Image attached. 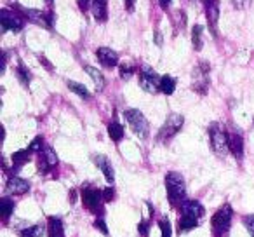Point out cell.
Listing matches in <instances>:
<instances>
[{"mask_svg":"<svg viewBox=\"0 0 254 237\" xmlns=\"http://www.w3.org/2000/svg\"><path fill=\"white\" fill-rule=\"evenodd\" d=\"M44 227L42 225H32L21 232V237H42Z\"/></svg>","mask_w":254,"mask_h":237,"instance_id":"cell-28","label":"cell"},{"mask_svg":"<svg viewBox=\"0 0 254 237\" xmlns=\"http://www.w3.org/2000/svg\"><path fill=\"white\" fill-rule=\"evenodd\" d=\"M202 33H204V28L200 25H195L193 30H191V44H193L195 51L202 49Z\"/></svg>","mask_w":254,"mask_h":237,"instance_id":"cell-26","label":"cell"},{"mask_svg":"<svg viewBox=\"0 0 254 237\" xmlns=\"http://www.w3.org/2000/svg\"><path fill=\"white\" fill-rule=\"evenodd\" d=\"M205 18L212 35L218 37V19H219V0H204Z\"/></svg>","mask_w":254,"mask_h":237,"instance_id":"cell-9","label":"cell"},{"mask_svg":"<svg viewBox=\"0 0 254 237\" xmlns=\"http://www.w3.org/2000/svg\"><path fill=\"white\" fill-rule=\"evenodd\" d=\"M25 14H26V18L32 23H35V25L44 26V28H47V30L53 28V19H54L53 12L46 14V12L37 11V9H28V11H25Z\"/></svg>","mask_w":254,"mask_h":237,"instance_id":"cell-11","label":"cell"},{"mask_svg":"<svg viewBox=\"0 0 254 237\" xmlns=\"http://www.w3.org/2000/svg\"><path fill=\"white\" fill-rule=\"evenodd\" d=\"M39 61H40L42 65H46V68H47L49 72L53 70V65H51L49 61H47V58H46V56H39Z\"/></svg>","mask_w":254,"mask_h":237,"instance_id":"cell-37","label":"cell"},{"mask_svg":"<svg viewBox=\"0 0 254 237\" xmlns=\"http://www.w3.org/2000/svg\"><path fill=\"white\" fill-rule=\"evenodd\" d=\"M166 190L167 199L173 206H178L185 201L187 195V185H185V178L176 171H171L166 174Z\"/></svg>","mask_w":254,"mask_h":237,"instance_id":"cell-1","label":"cell"},{"mask_svg":"<svg viewBox=\"0 0 254 237\" xmlns=\"http://www.w3.org/2000/svg\"><path fill=\"white\" fill-rule=\"evenodd\" d=\"M94 227H96V229H98V230H101V232H103V236H106V237L110 236V234H108V227H106L105 220H103L101 216H99V218H96V220H94Z\"/></svg>","mask_w":254,"mask_h":237,"instance_id":"cell-33","label":"cell"},{"mask_svg":"<svg viewBox=\"0 0 254 237\" xmlns=\"http://www.w3.org/2000/svg\"><path fill=\"white\" fill-rule=\"evenodd\" d=\"M126 9L127 11H134V0H126Z\"/></svg>","mask_w":254,"mask_h":237,"instance_id":"cell-39","label":"cell"},{"mask_svg":"<svg viewBox=\"0 0 254 237\" xmlns=\"http://www.w3.org/2000/svg\"><path fill=\"white\" fill-rule=\"evenodd\" d=\"M244 225H246L247 232L251 234V237H254V215L244 216Z\"/></svg>","mask_w":254,"mask_h":237,"instance_id":"cell-32","label":"cell"},{"mask_svg":"<svg viewBox=\"0 0 254 237\" xmlns=\"http://www.w3.org/2000/svg\"><path fill=\"white\" fill-rule=\"evenodd\" d=\"M82 201H84L85 208H87L89 211L96 213V215H98V213L101 215V213H103L101 202L105 201V199H103V190L94 188V187L82 188Z\"/></svg>","mask_w":254,"mask_h":237,"instance_id":"cell-7","label":"cell"},{"mask_svg":"<svg viewBox=\"0 0 254 237\" xmlns=\"http://www.w3.org/2000/svg\"><path fill=\"white\" fill-rule=\"evenodd\" d=\"M119 74H120V79H124V80H129V79L134 75V67H131V65H120L119 68Z\"/></svg>","mask_w":254,"mask_h":237,"instance_id":"cell-29","label":"cell"},{"mask_svg":"<svg viewBox=\"0 0 254 237\" xmlns=\"http://www.w3.org/2000/svg\"><path fill=\"white\" fill-rule=\"evenodd\" d=\"M209 136H211V145L218 156H226L230 152L228 145V135L225 133V129H221L218 124H212L209 128Z\"/></svg>","mask_w":254,"mask_h":237,"instance_id":"cell-5","label":"cell"},{"mask_svg":"<svg viewBox=\"0 0 254 237\" xmlns=\"http://www.w3.org/2000/svg\"><path fill=\"white\" fill-rule=\"evenodd\" d=\"M58 166V156L51 147H44V150L40 152L39 157V171L40 173H49L51 169Z\"/></svg>","mask_w":254,"mask_h":237,"instance_id":"cell-10","label":"cell"},{"mask_svg":"<svg viewBox=\"0 0 254 237\" xmlns=\"http://www.w3.org/2000/svg\"><path fill=\"white\" fill-rule=\"evenodd\" d=\"M44 2H46V4H49V5H51V4H53V2H54V0H44Z\"/></svg>","mask_w":254,"mask_h":237,"instance_id":"cell-41","label":"cell"},{"mask_svg":"<svg viewBox=\"0 0 254 237\" xmlns=\"http://www.w3.org/2000/svg\"><path fill=\"white\" fill-rule=\"evenodd\" d=\"M66 85H68V89H70V91H73L77 96H80V98H84V99H91V92L87 91V87H85V85L78 84V82H73V80H68Z\"/></svg>","mask_w":254,"mask_h":237,"instance_id":"cell-24","label":"cell"},{"mask_svg":"<svg viewBox=\"0 0 254 237\" xmlns=\"http://www.w3.org/2000/svg\"><path fill=\"white\" fill-rule=\"evenodd\" d=\"M30 190V183L19 176H11L5 183V192L11 195H23Z\"/></svg>","mask_w":254,"mask_h":237,"instance_id":"cell-12","label":"cell"},{"mask_svg":"<svg viewBox=\"0 0 254 237\" xmlns=\"http://www.w3.org/2000/svg\"><path fill=\"white\" fill-rule=\"evenodd\" d=\"M14 201L11 197H2L0 199V213H2V220L7 222L11 218L12 211H14Z\"/></svg>","mask_w":254,"mask_h":237,"instance_id":"cell-19","label":"cell"},{"mask_svg":"<svg viewBox=\"0 0 254 237\" xmlns=\"http://www.w3.org/2000/svg\"><path fill=\"white\" fill-rule=\"evenodd\" d=\"M103 199H105V202L113 201V199H115V190H113L112 187L105 188V190H103Z\"/></svg>","mask_w":254,"mask_h":237,"instance_id":"cell-34","label":"cell"},{"mask_svg":"<svg viewBox=\"0 0 254 237\" xmlns=\"http://www.w3.org/2000/svg\"><path fill=\"white\" fill-rule=\"evenodd\" d=\"M30 156H32V150H19V152L12 154V166L14 167H21L23 164H26L30 160Z\"/></svg>","mask_w":254,"mask_h":237,"instance_id":"cell-22","label":"cell"},{"mask_svg":"<svg viewBox=\"0 0 254 237\" xmlns=\"http://www.w3.org/2000/svg\"><path fill=\"white\" fill-rule=\"evenodd\" d=\"M138 230L143 237H148V230H150V223L148 222H139L138 225Z\"/></svg>","mask_w":254,"mask_h":237,"instance_id":"cell-36","label":"cell"},{"mask_svg":"<svg viewBox=\"0 0 254 237\" xmlns=\"http://www.w3.org/2000/svg\"><path fill=\"white\" fill-rule=\"evenodd\" d=\"M183 124H185V117L181 113H171L159 131V136H157L159 142H169L171 138H174L181 131Z\"/></svg>","mask_w":254,"mask_h":237,"instance_id":"cell-4","label":"cell"},{"mask_svg":"<svg viewBox=\"0 0 254 237\" xmlns=\"http://www.w3.org/2000/svg\"><path fill=\"white\" fill-rule=\"evenodd\" d=\"M16 75H18L19 82H21L23 85H28L30 80H32V74H30V70L23 63L18 65V68H16Z\"/></svg>","mask_w":254,"mask_h":237,"instance_id":"cell-27","label":"cell"},{"mask_svg":"<svg viewBox=\"0 0 254 237\" xmlns=\"http://www.w3.org/2000/svg\"><path fill=\"white\" fill-rule=\"evenodd\" d=\"M160 79L162 77H159L155 70H152L150 67H143L139 72V87L150 94H155L160 91Z\"/></svg>","mask_w":254,"mask_h":237,"instance_id":"cell-6","label":"cell"},{"mask_svg":"<svg viewBox=\"0 0 254 237\" xmlns=\"http://www.w3.org/2000/svg\"><path fill=\"white\" fill-rule=\"evenodd\" d=\"M92 14L99 23H105L108 19V4L106 0H92Z\"/></svg>","mask_w":254,"mask_h":237,"instance_id":"cell-18","label":"cell"},{"mask_svg":"<svg viewBox=\"0 0 254 237\" xmlns=\"http://www.w3.org/2000/svg\"><path fill=\"white\" fill-rule=\"evenodd\" d=\"M233 4H235L239 9H244L247 4H249V0H233Z\"/></svg>","mask_w":254,"mask_h":237,"instance_id":"cell-38","label":"cell"},{"mask_svg":"<svg viewBox=\"0 0 254 237\" xmlns=\"http://www.w3.org/2000/svg\"><path fill=\"white\" fill-rule=\"evenodd\" d=\"M124 117H126L127 124H129V128L132 129V133H134L136 136H139L141 140L148 138V133H150L148 121H146V117L143 115L139 110H136V108L126 110Z\"/></svg>","mask_w":254,"mask_h":237,"instance_id":"cell-2","label":"cell"},{"mask_svg":"<svg viewBox=\"0 0 254 237\" xmlns=\"http://www.w3.org/2000/svg\"><path fill=\"white\" fill-rule=\"evenodd\" d=\"M159 227H160V232H162V236H160V237H173V229H171L169 220L162 218L159 222Z\"/></svg>","mask_w":254,"mask_h":237,"instance_id":"cell-30","label":"cell"},{"mask_svg":"<svg viewBox=\"0 0 254 237\" xmlns=\"http://www.w3.org/2000/svg\"><path fill=\"white\" fill-rule=\"evenodd\" d=\"M85 72H87L89 75H91V79L94 80V84H96V89L98 91H103L105 89V77H103V74L98 70V68H94V67H85Z\"/></svg>","mask_w":254,"mask_h":237,"instance_id":"cell-20","label":"cell"},{"mask_svg":"<svg viewBox=\"0 0 254 237\" xmlns=\"http://www.w3.org/2000/svg\"><path fill=\"white\" fill-rule=\"evenodd\" d=\"M96 56H98L99 63L106 68H113L119 63V54L113 49H110V47H99V49L96 51Z\"/></svg>","mask_w":254,"mask_h":237,"instance_id":"cell-13","label":"cell"},{"mask_svg":"<svg viewBox=\"0 0 254 237\" xmlns=\"http://www.w3.org/2000/svg\"><path fill=\"white\" fill-rule=\"evenodd\" d=\"M159 2H160V7H162V9H169L171 0H159Z\"/></svg>","mask_w":254,"mask_h":237,"instance_id":"cell-40","label":"cell"},{"mask_svg":"<svg viewBox=\"0 0 254 237\" xmlns=\"http://www.w3.org/2000/svg\"><path fill=\"white\" fill-rule=\"evenodd\" d=\"M47 237H64L63 222L60 216H49L47 220Z\"/></svg>","mask_w":254,"mask_h":237,"instance_id":"cell-17","label":"cell"},{"mask_svg":"<svg viewBox=\"0 0 254 237\" xmlns=\"http://www.w3.org/2000/svg\"><path fill=\"white\" fill-rule=\"evenodd\" d=\"M108 135H110V138H112L113 142H120V140L124 138V128H122V124H119L117 121L110 122V124H108Z\"/></svg>","mask_w":254,"mask_h":237,"instance_id":"cell-25","label":"cell"},{"mask_svg":"<svg viewBox=\"0 0 254 237\" xmlns=\"http://www.w3.org/2000/svg\"><path fill=\"white\" fill-rule=\"evenodd\" d=\"M212 232L216 237H225L228 234L230 227H232V206L225 204L223 208H219L218 211L212 215L211 220Z\"/></svg>","mask_w":254,"mask_h":237,"instance_id":"cell-3","label":"cell"},{"mask_svg":"<svg viewBox=\"0 0 254 237\" xmlns=\"http://www.w3.org/2000/svg\"><path fill=\"white\" fill-rule=\"evenodd\" d=\"M195 227H198V220L197 218H191V216H183L181 215L180 218V223H178V230L181 232H188V230L195 229Z\"/></svg>","mask_w":254,"mask_h":237,"instance_id":"cell-21","label":"cell"},{"mask_svg":"<svg viewBox=\"0 0 254 237\" xmlns=\"http://www.w3.org/2000/svg\"><path fill=\"white\" fill-rule=\"evenodd\" d=\"M0 25H2V30L4 32H21L23 26H25V21L19 14L16 12H11L9 9H2L0 11Z\"/></svg>","mask_w":254,"mask_h":237,"instance_id":"cell-8","label":"cell"},{"mask_svg":"<svg viewBox=\"0 0 254 237\" xmlns=\"http://www.w3.org/2000/svg\"><path fill=\"white\" fill-rule=\"evenodd\" d=\"M174 89H176V80H174L171 75H164V77L160 79V92L171 96L174 92Z\"/></svg>","mask_w":254,"mask_h":237,"instance_id":"cell-23","label":"cell"},{"mask_svg":"<svg viewBox=\"0 0 254 237\" xmlns=\"http://www.w3.org/2000/svg\"><path fill=\"white\" fill-rule=\"evenodd\" d=\"M94 162H96V166L103 171L106 181H108V183H113V181H115V171H113V167H112V162H110L105 156H96Z\"/></svg>","mask_w":254,"mask_h":237,"instance_id":"cell-16","label":"cell"},{"mask_svg":"<svg viewBox=\"0 0 254 237\" xmlns=\"http://www.w3.org/2000/svg\"><path fill=\"white\" fill-rule=\"evenodd\" d=\"M181 215L183 216H191V218H202L204 216V206L198 201H183L181 202Z\"/></svg>","mask_w":254,"mask_h":237,"instance_id":"cell-14","label":"cell"},{"mask_svg":"<svg viewBox=\"0 0 254 237\" xmlns=\"http://www.w3.org/2000/svg\"><path fill=\"white\" fill-rule=\"evenodd\" d=\"M77 4H78V9H80L82 12H85L92 7V0H77Z\"/></svg>","mask_w":254,"mask_h":237,"instance_id":"cell-35","label":"cell"},{"mask_svg":"<svg viewBox=\"0 0 254 237\" xmlns=\"http://www.w3.org/2000/svg\"><path fill=\"white\" fill-rule=\"evenodd\" d=\"M228 145H230V152L233 154L235 159H242L244 156V138L240 133H230L228 135Z\"/></svg>","mask_w":254,"mask_h":237,"instance_id":"cell-15","label":"cell"},{"mask_svg":"<svg viewBox=\"0 0 254 237\" xmlns=\"http://www.w3.org/2000/svg\"><path fill=\"white\" fill-rule=\"evenodd\" d=\"M30 150H32V152H42L44 150V140H42V136H37L35 140H33L32 142V145L28 147Z\"/></svg>","mask_w":254,"mask_h":237,"instance_id":"cell-31","label":"cell"}]
</instances>
